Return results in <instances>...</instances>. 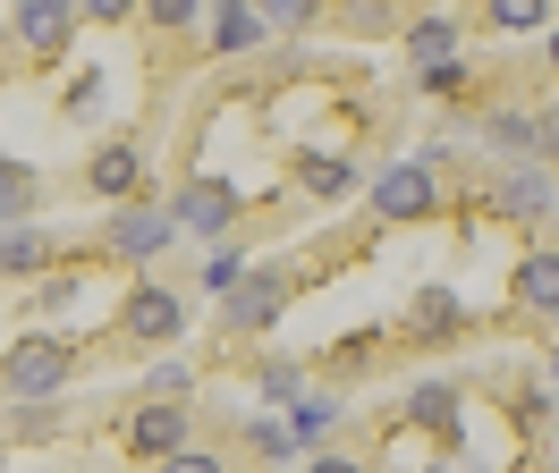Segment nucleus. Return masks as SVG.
Returning a JSON list of instances; mask_svg holds the SVG:
<instances>
[{"mask_svg": "<svg viewBox=\"0 0 559 473\" xmlns=\"http://www.w3.org/2000/svg\"><path fill=\"white\" fill-rule=\"evenodd\" d=\"M69 380H76V338H60V330H26L0 355V389L17 405H51Z\"/></svg>", "mask_w": 559, "mask_h": 473, "instance_id": "nucleus-1", "label": "nucleus"}, {"mask_svg": "<svg viewBox=\"0 0 559 473\" xmlns=\"http://www.w3.org/2000/svg\"><path fill=\"white\" fill-rule=\"evenodd\" d=\"M288 296H297V279H288V263H246V279L221 296V330L229 338H254L272 330L280 313H288Z\"/></svg>", "mask_w": 559, "mask_h": 473, "instance_id": "nucleus-2", "label": "nucleus"}, {"mask_svg": "<svg viewBox=\"0 0 559 473\" xmlns=\"http://www.w3.org/2000/svg\"><path fill=\"white\" fill-rule=\"evenodd\" d=\"M170 237H178L170 203H144V195H136V203H119V211L103 220V245H110L128 270H153L162 254H170Z\"/></svg>", "mask_w": 559, "mask_h": 473, "instance_id": "nucleus-3", "label": "nucleus"}, {"mask_svg": "<svg viewBox=\"0 0 559 473\" xmlns=\"http://www.w3.org/2000/svg\"><path fill=\"white\" fill-rule=\"evenodd\" d=\"M238 211H246V195L229 186V178H187V186L170 195V220H178L187 237H204V245L238 229Z\"/></svg>", "mask_w": 559, "mask_h": 473, "instance_id": "nucleus-4", "label": "nucleus"}, {"mask_svg": "<svg viewBox=\"0 0 559 473\" xmlns=\"http://www.w3.org/2000/svg\"><path fill=\"white\" fill-rule=\"evenodd\" d=\"M178 448H195V405L178 398H136V414H128V457H178Z\"/></svg>", "mask_w": 559, "mask_h": 473, "instance_id": "nucleus-5", "label": "nucleus"}, {"mask_svg": "<svg viewBox=\"0 0 559 473\" xmlns=\"http://www.w3.org/2000/svg\"><path fill=\"white\" fill-rule=\"evenodd\" d=\"M9 34H17V51H26V60H69L76 0H17V9H9Z\"/></svg>", "mask_w": 559, "mask_h": 473, "instance_id": "nucleus-6", "label": "nucleus"}, {"mask_svg": "<svg viewBox=\"0 0 559 473\" xmlns=\"http://www.w3.org/2000/svg\"><path fill=\"white\" fill-rule=\"evenodd\" d=\"M119 330L136 338V347H170V338H187V304H178L162 279H136L128 304H119Z\"/></svg>", "mask_w": 559, "mask_h": 473, "instance_id": "nucleus-7", "label": "nucleus"}, {"mask_svg": "<svg viewBox=\"0 0 559 473\" xmlns=\"http://www.w3.org/2000/svg\"><path fill=\"white\" fill-rule=\"evenodd\" d=\"M432 203H441L432 161H399V169H382V178H373V211H382V220H424Z\"/></svg>", "mask_w": 559, "mask_h": 473, "instance_id": "nucleus-8", "label": "nucleus"}, {"mask_svg": "<svg viewBox=\"0 0 559 473\" xmlns=\"http://www.w3.org/2000/svg\"><path fill=\"white\" fill-rule=\"evenodd\" d=\"M85 186L103 203H136L144 195V144H103V153L85 161Z\"/></svg>", "mask_w": 559, "mask_h": 473, "instance_id": "nucleus-9", "label": "nucleus"}, {"mask_svg": "<svg viewBox=\"0 0 559 473\" xmlns=\"http://www.w3.org/2000/svg\"><path fill=\"white\" fill-rule=\"evenodd\" d=\"M551 169H509V178H491V211L500 220H543L551 211Z\"/></svg>", "mask_w": 559, "mask_h": 473, "instance_id": "nucleus-10", "label": "nucleus"}, {"mask_svg": "<svg viewBox=\"0 0 559 473\" xmlns=\"http://www.w3.org/2000/svg\"><path fill=\"white\" fill-rule=\"evenodd\" d=\"M484 144L500 161H543V128H534V110H484Z\"/></svg>", "mask_w": 559, "mask_h": 473, "instance_id": "nucleus-11", "label": "nucleus"}, {"mask_svg": "<svg viewBox=\"0 0 559 473\" xmlns=\"http://www.w3.org/2000/svg\"><path fill=\"white\" fill-rule=\"evenodd\" d=\"M60 263V245L26 220V229H0V279H43V270Z\"/></svg>", "mask_w": 559, "mask_h": 473, "instance_id": "nucleus-12", "label": "nucleus"}, {"mask_svg": "<svg viewBox=\"0 0 559 473\" xmlns=\"http://www.w3.org/2000/svg\"><path fill=\"white\" fill-rule=\"evenodd\" d=\"M297 186H306L314 203H340L356 186V153H322V144H314V153H297Z\"/></svg>", "mask_w": 559, "mask_h": 473, "instance_id": "nucleus-13", "label": "nucleus"}, {"mask_svg": "<svg viewBox=\"0 0 559 473\" xmlns=\"http://www.w3.org/2000/svg\"><path fill=\"white\" fill-rule=\"evenodd\" d=\"M263 9H254V0H221V9H212V51H229V60H238V51H254V43H263Z\"/></svg>", "mask_w": 559, "mask_h": 473, "instance_id": "nucleus-14", "label": "nucleus"}, {"mask_svg": "<svg viewBox=\"0 0 559 473\" xmlns=\"http://www.w3.org/2000/svg\"><path fill=\"white\" fill-rule=\"evenodd\" d=\"M35 203H43V178L26 161H9V153H0V229H26V220H35Z\"/></svg>", "mask_w": 559, "mask_h": 473, "instance_id": "nucleus-15", "label": "nucleus"}, {"mask_svg": "<svg viewBox=\"0 0 559 473\" xmlns=\"http://www.w3.org/2000/svg\"><path fill=\"white\" fill-rule=\"evenodd\" d=\"M518 304L525 313H559V245H543V254L518 263Z\"/></svg>", "mask_w": 559, "mask_h": 473, "instance_id": "nucleus-16", "label": "nucleus"}, {"mask_svg": "<svg viewBox=\"0 0 559 473\" xmlns=\"http://www.w3.org/2000/svg\"><path fill=\"white\" fill-rule=\"evenodd\" d=\"M254 398H263V405H297V398H306V364L263 355V364H254Z\"/></svg>", "mask_w": 559, "mask_h": 473, "instance_id": "nucleus-17", "label": "nucleus"}, {"mask_svg": "<svg viewBox=\"0 0 559 473\" xmlns=\"http://www.w3.org/2000/svg\"><path fill=\"white\" fill-rule=\"evenodd\" d=\"M407 322H416V338H450L466 313H457L450 288H416V304H407Z\"/></svg>", "mask_w": 559, "mask_h": 473, "instance_id": "nucleus-18", "label": "nucleus"}, {"mask_svg": "<svg viewBox=\"0 0 559 473\" xmlns=\"http://www.w3.org/2000/svg\"><path fill=\"white\" fill-rule=\"evenodd\" d=\"M280 414H288V432H297V439H322V432H340V414H348V405L322 398V389H306V398L280 405Z\"/></svg>", "mask_w": 559, "mask_h": 473, "instance_id": "nucleus-19", "label": "nucleus"}, {"mask_svg": "<svg viewBox=\"0 0 559 473\" xmlns=\"http://www.w3.org/2000/svg\"><path fill=\"white\" fill-rule=\"evenodd\" d=\"M407 414H416L424 432H457V389L450 380H424L416 398H407Z\"/></svg>", "mask_w": 559, "mask_h": 473, "instance_id": "nucleus-20", "label": "nucleus"}, {"mask_svg": "<svg viewBox=\"0 0 559 473\" xmlns=\"http://www.w3.org/2000/svg\"><path fill=\"white\" fill-rule=\"evenodd\" d=\"M407 51H416V68L457 60V26H450V17H416V26H407Z\"/></svg>", "mask_w": 559, "mask_h": 473, "instance_id": "nucleus-21", "label": "nucleus"}, {"mask_svg": "<svg viewBox=\"0 0 559 473\" xmlns=\"http://www.w3.org/2000/svg\"><path fill=\"white\" fill-rule=\"evenodd\" d=\"M246 439H254V457H272V465H288V457H297V448H306V439L288 432V423H280V414H254V423H246Z\"/></svg>", "mask_w": 559, "mask_h": 473, "instance_id": "nucleus-22", "label": "nucleus"}, {"mask_svg": "<svg viewBox=\"0 0 559 473\" xmlns=\"http://www.w3.org/2000/svg\"><path fill=\"white\" fill-rule=\"evenodd\" d=\"M484 17H491L500 34H534L543 17H551V0H484Z\"/></svg>", "mask_w": 559, "mask_h": 473, "instance_id": "nucleus-23", "label": "nucleus"}, {"mask_svg": "<svg viewBox=\"0 0 559 473\" xmlns=\"http://www.w3.org/2000/svg\"><path fill=\"white\" fill-rule=\"evenodd\" d=\"M195 279H204V296H229V288H238V279H246V254H238V245H212Z\"/></svg>", "mask_w": 559, "mask_h": 473, "instance_id": "nucleus-24", "label": "nucleus"}, {"mask_svg": "<svg viewBox=\"0 0 559 473\" xmlns=\"http://www.w3.org/2000/svg\"><path fill=\"white\" fill-rule=\"evenodd\" d=\"M254 9H263V26H272V34H297V26H314L331 0H254Z\"/></svg>", "mask_w": 559, "mask_h": 473, "instance_id": "nucleus-25", "label": "nucleus"}, {"mask_svg": "<svg viewBox=\"0 0 559 473\" xmlns=\"http://www.w3.org/2000/svg\"><path fill=\"white\" fill-rule=\"evenodd\" d=\"M187 389H195V372L178 364V355H162V364H144V398H178V405H187Z\"/></svg>", "mask_w": 559, "mask_h": 473, "instance_id": "nucleus-26", "label": "nucleus"}, {"mask_svg": "<svg viewBox=\"0 0 559 473\" xmlns=\"http://www.w3.org/2000/svg\"><path fill=\"white\" fill-rule=\"evenodd\" d=\"M195 17H204V0H144V26H162V34L195 26Z\"/></svg>", "mask_w": 559, "mask_h": 473, "instance_id": "nucleus-27", "label": "nucleus"}, {"mask_svg": "<svg viewBox=\"0 0 559 473\" xmlns=\"http://www.w3.org/2000/svg\"><path fill=\"white\" fill-rule=\"evenodd\" d=\"M60 101H69V119H94V110H103V68H76V85Z\"/></svg>", "mask_w": 559, "mask_h": 473, "instance_id": "nucleus-28", "label": "nucleus"}, {"mask_svg": "<svg viewBox=\"0 0 559 473\" xmlns=\"http://www.w3.org/2000/svg\"><path fill=\"white\" fill-rule=\"evenodd\" d=\"M76 296H85V279H76V270H60V263H51V279H43V313H69Z\"/></svg>", "mask_w": 559, "mask_h": 473, "instance_id": "nucleus-29", "label": "nucleus"}, {"mask_svg": "<svg viewBox=\"0 0 559 473\" xmlns=\"http://www.w3.org/2000/svg\"><path fill=\"white\" fill-rule=\"evenodd\" d=\"M162 473H229V457L221 448H178V457H162Z\"/></svg>", "mask_w": 559, "mask_h": 473, "instance_id": "nucleus-30", "label": "nucleus"}, {"mask_svg": "<svg viewBox=\"0 0 559 473\" xmlns=\"http://www.w3.org/2000/svg\"><path fill=\"white\" fill-rule=\"evenodd\" d=\"M424 94H466V60H432L424 68Z\"/></svg>", "mask_w": 559, "mask_h": 473, "instance_id": "nucleus-31", "label": "nucleus"}, {"mask_svg": "<svg viewBox=\"0 0 559 473\" xmlns=\"http://www.w3.org/2000/svg\"><path fill=\"white\" fill-rule=\"evenodd\" d=\"M144 0H76V17H94V26H119V17H136Z\"/></svg>", "mask_w": 559, "mask_h": 473, "instance_id": "nucleus-32", "label": "nucleus"}, {"mask_svg": "<svg viewBox=\"0 0 559 473\" xmlns=\"http://www.w3.org/2000/svg\"><path fill=\"white\" fill-rule=\"evenodd\" d=\"M306 473H373V465H365V457H314Z\"/></svg>", "mask_w": 559, "mask_h": 473, "instance_id": "nucleus-33", "label": "nucleus"}, {"mask_svg": "<svg viewBox=\"0 0 559 473\" xmlns=\"http://www.w3.org/2000/svg\"><path fill=\"white\" fill-rule=\"evenodd\" d=\"M534 128H543V161L559 153V110H534Z\"/></svg>", "mask_w": 559, "mask_h": 473, "instance_id": "nucleus-34", "label": "nucleus"}, {"mask_svg": "<svg viewBox=\"0 0 559 473\" xmlns=\"http://www.w3.org/2000/svg\"><path fill=\"white\" fill-rule=\"evenodd\" d=\"M551 68H559V26H551Z\"/></svg>", "mask_w": 559, "mask_h": 473, "instance_id": "nucleus-35", "label": "nucleus"}]
</instances>
